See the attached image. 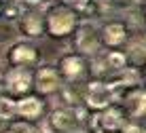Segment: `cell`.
Here are the masks:
<instances>
[{"label": "cell", "instance_id": "cell-21", "mask_svg": "<svg viewBox=\"0 0 146 133\" xmlns=\"http://www.w3.org/2000/svg\"><path fill=\"white\" fill-rule=\"evenodd\" d=\"M44 2H49V0H44Z\"/></svg>", "mask_w": 146, "mask_h": 133}, {"label": "cell", "instance_id": "cell-19", "mask_svg": "<svg viewBox=\"0 0 146 133\" xmlns=\"http://www.w3.org/2000/svg\"><path fill=\"white\" fill-rule=\"evenodd\" d=\"M144 80H146V70H144Z\"/></svg>", "mask_w": 146, "mask_h": 133}, {"label": "cell", "instance_id": "cell-13", "mask_svg": "<svg viewBox=\"0 0 146 133\" xmlns=\"http://www.w3.org/2000/svg\"><path fill=\"white\" fill-rule=\"evenodd\" d=\"M17 112L26 118H34L42 112V101L36 99V97H26V99L17 101Z\"/></svg>", "mask_w": 146, "mask_h": 133}, {"label": "cell", "instance_id": "cell-18", "mask_svg": "<svg viewBox=\"0 0 146 133\" xmlns=\"http://www.w3.org/2000/svg\"><path fill=\"white\" fill-rule=\"evenodd\" d=\"M4 89H7V80L0 78V99H4Z\"/></svg>", "mask_w": 146, "mask_h": 133}, {"label": "cell", "instance_id": "cell-14", "mask_svg": "<svg viewBox=\"0 0 146 133\" xmlns=\"http://www.w3.org/2000/svg\"><path fill=\"white\" fill-rule=\"evenodd\" d=\"M64 2H66L68 7L76 9V11H87V9L91 7V0H64Z\"/></svg>", "mask_w": 146, "mask_h": 133}, {"label": "cell", "instance_id": "cell-11", "mask_svg": "<svg viewBox=\"0 0 146 133\" xmlns=\"http://www.w3.org/2000/svg\"><path fill=\"white\" fill-rule=\"evenodd\" d=\"M127 38V30H125L123 23H108L106 28L102 30V40L108 44V47H119V44L125 42Z\"/></svg>", "mask_w": 146, "mask_h": 133}, {"label": "cell", "instance_id": "cell-12", "mask_svg": "<svg viewBox=\"0 0 146 133\" xmlns=\"http://www.w3.org/2000/svg\"><path fill=\"white\" fill-rule=\"evenodd\" d=\"M59 70L64 72V76H66L68 80H74V78H78V76L83 74L85 61H83V57H78V55H66V57L59 61Z\"/></svg>", "mask_w": 146, "mask_h": 133}, {"label": "cell", "instance_id": "cell-17", "mask_svg": "<svg viewBox=\"0 0 146 133\" xmlns=\"http://www.w3.org/2000/svg\"><path fill=\"white\" fill-rule=\"evenodd\" d=\"M9 129H11V116L0 112V133H9Z\"/></svg>", "mask_w": 146, "mask_h": 133}, {"label": "cell", "instance_id": "cell-10", "mask_svg": "<svg viewBox=\"0 0 146 133\" xmlns=\"http://www.w3.org/2000/svg\"><path fill=\"white\" fill-rule=\"evenodd\" d=\"M36 89L40 93H53L59 89V76L53 68H42L36 74Z\"/></svg>", "mask_w": 146, "mask_h": 133}, {"label": "cell", "instance_id": "cell-4", "mask_svg": "<svg viewBox=\"0 0 146 133\" xmlns=\"http://www.w3.org/2000/svg\"><path fill=\"white\" fill-rule=\"evenodd\" d=\"M100 38H102V34H100V28L95 21H85L80 23L78 28V34H76V47L80 53H98L100 49Z\"/></svg>", "mask_w": 146, "mask_h": 133}, {"label": "cell", "instance_id": "cell-2", "mask_svg": "<svg viewBox=\"0 0 146 133\" xmlns=\"http://www.w3.org/2000/svg\"><path fill=\"white\" fill-rule=\"evenodd\" d=\"M125 120H123V110L114 108V106H108V108L100 110L98 114L93 116V133H119L123 129Z\"/></svg>", "mask_w": 146, "mask_h": 133}, {"label": "cell", "instance_id": "cell-16", "mask_svg": "<svg viewBox=\"0 0 146 133\" xmlns=\"http://www.w3.org/2000/svg\"><path fill=\"white\" fill-rule=\"evenodd\" d=\"M119 133H146L140 125H135V122H125L123 129H121Z\"/></svg>", "mask_w": 146, "mask_h": 133}, {"label": "cell", "instance_id": "cell-1", "mask_svg": "<svg viewBox=\"0 0 146 133\" xmlns=\"http://www.w3.org/2000/svg\"><path fill=\"white\" fill-rule=\"evenodd\" d=\"M117 97H119V91L110 83H91L85 91V104L89 108L104 110L108 106H112Z\"/></svg>", "mask_w": 146, "mask_h": 133}, {"label": "cell", "instance_id": "cell-7", "mask_svg": "<svg viewBox=\"0 0 146 133\" xmlns=\"http://www.w3.org/2000/svg\"><path fill=\"white\" fill-rule=\"evenodd\" d=\"M17 28L26 38L40 36V34H42V17H40V11L23 9L21 15L17 17Z\"/></svg>", "mask_w": 146, "mask_h": 133}, {"label": "cell", "instance_id": "cell-6", "mask_svg": "<svg viewBox=\"0 0 146 133\" xmlns=\"http://www.w3.org/2000/svg\"><path fill=\"white\" fill-rule=\"evenodd\" d=\"M123 110L131 118H140L146 114V89L133 87L131 91L123 95Z\"/></svg>", "mask_w": 146, "mask_h": 133}, {"label": "cell", "instance_id": "cell-5", "mask_svg": "<svg viewBox=\"0 0 146 133\" xmlns=\"http://www.w3.org/2000/svg\"><path fill=\"white\" fill-rule=\"evenodd\" d=\"M44 129L49 133H72L76 129V114L70 108H59L49 114Z\"/></svg>", "mask_w": 146, "mask_h": 133}, {"label": "cell", "instance_id": "cell-20", "mask_svg": "<svg viewBox=\"0 0 146 133\" xmlns=\"http://www.w3.org/2000/svg\"><path fill=\"white\" fill-rule=\"evenodd\" d=\"M144 11H146V4H144Z\"/></svg>", "mask_w": 146, "mask_h": 133}, {"label": "cell", "instance_id": "cell-9", "mask_svg": "<svg viewBox=\"0 0 146 133\" xmlns=\"http://www.w3.org/2000/svg\"><path fill=\"white\" fill-rule=\"evenodd\" d=\"M9 61L13 66H26V64H32L36 61V49L30 47L26 42H17L9 49Z\"/></svg>", "mask_w": 146, "mask_h": 133}, {"label": "cell", "instance_id": "cell-8", "mask_svg": "<svg viewBox=\"0 0 146 133\" xmlns=\"http://www.w3.org/2000/svg\"><path fill=\"white\" fill-rule=\"evenodd\" d=\"M4 80H7V91H11L13 95H21L30 89L32 76L28 70H11Z\"/></svg>", "mask_w": 146, "mask_h": 133}, {"label": "cell", "instance_id": "cell-3", "mask_svg": "<svg viewBox=\"0 0 146 133\" xmlns=\"http://www.w3.org/2000/svg\"><path fill=\"white\" fill-rule=\"evenodd\" d=\"M47 25H49V32L55 34V36H66L74 30L76 25V15L68 9H53L51 13L47 15Z\"/></svg>", "mask_w": 146, "mask_h": 133}, {"label": "cell", "instance_id": "cell-15", "mask_svg": "<svg viewBox=\"0 0 146 133\" xmlns=\"http://www.w3.org/2000/svg\"><path fill=\"white\" fill-rule=\"evenodd\" d=\"M9 133H36V131H34L28 122H15V125H11Z\"/></svg>", "mask_w": 146, "mask_h": 133}]
</instances>
